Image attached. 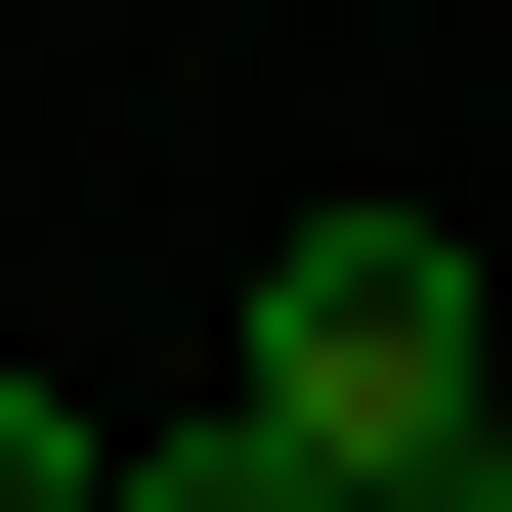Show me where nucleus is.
I'll use <instances>...</instances> for the list:
<instances>
[{
    "mask_svg": "<svg viewBox=\"0 0 512 512\" xmlns=\"http://www.w3.org/2000/svg\"><path fill=\"white\" fill-rule=\"evenodd\" d=\"M214 427L384 512L427 427H512V342H470V256H427V214H299V256H256V384H214Z\"/></svg>",
    "mask_w": 512,
    "mask_h": 512,
    "instance_id": "1",
    "label": "nucleus"
},
{
    "mask_svg": "<svg viewBox=\"0 0 512 512\" xmlns=\"http://www.w3.org/2000/svg\"><path fill=\"white\" fill-rule=\"evenodd\" d=\"M0 512H128V427H86V384H0Z\"/></svg>",
    "mask_w": 512,
    "mask_h": 512,
    "instance_id": "2",
    "label": "nucleus"
},
{
    "mask_svg": "<svg viewBox=\"0 0 512 512\" xmlns=\"http://www.w3.org/2000/svg\"><path fill=\"white\" fill-rule=\"evenodd\" d=\"M128 512H342V470H256V427H171V470H128Z\"/></svg>",
    "mask_w": 512,
    "mask_h": 512,
    "instance_id": "3",
    "label": "nucleus"
},
{
    "mask_svg": "<svg viewBox=\"0 0 512 512\" xmlns=\"http://www.w3.org/2000/svg\"><path fill=\"white\" fill-rule=\"evenodd\" d=\"M384 512H512V427H427V470H384Z\"/></svg>",
    "mask_w": 512,
    "mask_h": 512,
    "instance_id": "4",
    "label": "nucleus"
}]
</instances>
